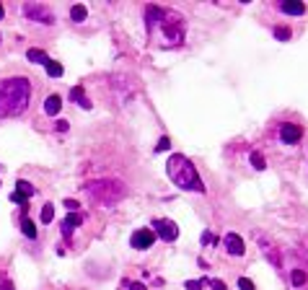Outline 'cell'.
<instances>
[{"label":"cell","instance_id":"1","mask_svg":"<svg viewBox=\"0 0 308 290\" xmlns=\"http://www.w3.org/2000/svg\"><path fill=\"white\" fill-rule=\"evenodd\" d=\"M31 98L29 78H5L0 83V117H18L26 112Z\"/></svg>","mask_w":308,"mask_h":290},{"label":"cell","instance_id":"2","mask_svg":"<svg viewBox=\"0 0 308 290\" xmlns=\"http://www.w3.org/2000/svg\"><path fill=\"white\" fill-rule=\"evenodd\" d=\"M166 171H168V179L174 181L176 187L181 189H189V192H205V184L199 179L197 169L192 166V161L184 158V156H171L168 163H166Z\"/></svg>","mask_w":308,"mask_h":290},{"label":"cell","instance_id":"3","mask_svg":"<svg viewBox=\"0 0 308 290\" xmlns=\"http://www.w3.org/2000/svg\"><path fill=\"white\" fill-rule=\"evenodd\" d=\"M88 197H91V202H96L101 207H112L124 197V184L117 179H98L94 184H88Z\"/></svg>","mask_w":308,"mask_h":290},{"label":"cell","instance_id":"4","mask_svg":"<svg viewBox=\"0 0 308 290\" xmlns=\"http://www.w3.org/2000/svg\"><path fill=\"white\" fill-rule=\"evenodd\" d=\"M156 29L161 31L166 44H181V39H184V18H181L179 13H174V11H163L161 24L156 26Z\"/></svg>","mask_w":308,"mask_h":290},{"label":"cell","instance_id":"5","mask_svg":"<svg viewBox=\"0 0 308 290\" xmlns=\"http://www.w3.org/2000/svg\"><path fill=\"white\" fill-rule=\"evenodd\" d=\"M24 13L29 16V18H34V21H39V24H54V16L47 11L44 5H24Z\"/></svg>","mask_w":308,"mask_h":290},{"label":"cell","instance_id":"6","mask_svg":"<svg viewBox=\"0 0 308 290\" xmlns=\"http://www.w3.org/2000/svg\"><path fill=\"white\" fill-rule=\"evenodd\" d=\"M153 241H156V233H153V231H145V228L135 231V233H132V239H130L132 249H150V246H153Z\"/></svg>","mask_w":308,"mask_h":290},{"label":"cell","instance_id":"7","mask_svg":"<svg viewBox=\"0 0 308 290\" xmlns=\"http://www.w3.org/2000/svg\"><path fill=\"white\" fill-rule=\"evenodd\" d=\"M156 233L163 241H174L179 236V225L174 220H156Z\"/></svg>","mask_w":308,"mask_h":290},{"label":"cell","instance_id":"8","mask_svg":"<svg viewBox=\"0 0 308 290\" xmlns=\"http://www.w3.org/2000/svg\"><path fill=\"white\" fill-rule=\"evenodd\" d=\"M280 138H283V143L293 145V143H298V140L303 138V130H301L298 124H290V122H287V124L280 127Z\"/></svg>","mask_w":308,"mask_h":290},{"label":"cell","instance_id":"9","mask_svg":"<svg viewBox=\"0 0 308 290\" xmlns=\"http://www.w3.org/2000/svg\"><path fill=\"white\" fill-rule=\"evenodd\" d=\"M259 246L261 249H264V254H267V259L272 262V265H275V267H280V265H283V262H280V254H277V246H275V243H272L269 239H267V236H259Z\"/></svg>","mask_w":308,"mask_h":290},{"label":"cell","instance_id":"10","mask_svg":"<svg viewBox=\"0 0 308 290\" xmlns=\"http://www.w3.org/2000/svg\"><path fill=\"white\" fill-rule=\"evenodd\" d=\"M161 16H163V8H158V5H148V8H145V24H148V31L150 34L156 31V26L161 24Z\"/></svg>","mask_w":308,"mask_h":290},{"label":"cell","instance_id":"11","mask_svg":"<svg viewBox=\"0 0 308 290\" xmlns=\"http://www.w3.org/2000/svg\"><path fill=\"white\" fill-rule=\"evenodd\" d=\"M225 249H228V254H233V257H241V254L246 251L238 233H228V236H225Z\"/></svg>","mask_w":308,"mask_h":290},{"label":"cell","instance_id":"12","mask_svg":"<svg viewBox=\"0 0 308 290\" xmlns=\"http://www.w3.org/2000/svg\"><path fill=\"white\" fill-rule=\"evenodd\" d=\"M80 223H83V215H78V213H70L65 220H62V233H65V239H70L72 231H75Z\"/></svg>","mask_w":308,"mask_h":290},{"label":"cell","instance_id":"13","mask_svg":"<svg viewBox=\"0 0 308 290\" xmlns=\"http://www.w3.org/2000/svg\"><path fill=\"white\" fill-rule=\"evenodd\" d=\"M280 11L283 13H290V16H303V3H298V0H285V3H280Z\"/></svg>","mask_w":308,"mask_h":290},{"label":"cell","instance_id":"14","mask_svg":"<svg viewBox=\"0 0 308 290\" xmlns=\"http://www.w3.org/2000/svg\"><path fill=\"white\" fill-rule=\"evenodd\" d=\"M62 109V98L54 94V96H47V101H44V112H47L49 117H54Z\"/></svg>","mask_w":308,"mask_h":290},{"label":"cell","instance_id":"15","mask_svg":"<svg viewBox=\"0 0 308 290\" xmlns=\"http://www.w3.org/2000/svg\"><path fill=\"white\" fill-rule=\"evenodd\" d=\"M70 98H72V101H78L83 109H91V101H88V96H86L83 86H75V88H72V91H70Z\"/></svg>","mask_w":308,"mask_h":290},{"label":"cell","instance_id":"16","mask_svg":"<svg viewBox=\"0 0 308 290\" xmlns=\"http://www.w3.org/2000/svg\"><path fill=\"white\" fill-rule=\"evenodd\" d=\"M26 57H29L31 62H39V65H47V62H49V57H47V52H44V49H29V52H26Z\"/></svg>","mask_w":308,"mask_h":290},{"label":"cell","instance_id":"17","mask_svg":"<svg viewBox=\"0 0 308 290\" xmlns=\"http://www.w3.org/2000/svg\"><path fill=\"white\" fill-rule=\"evenodd\" d=\"M13 192H16V194H21V197H26V199H29L31 194H36V189H34L31 184H29V181H24V179H21V181H18V184H16V189H13Z\"/></svg>","mask_w":308,"mask_h":290},{"label":"cell","instance_id":"18","mask_svg":"<svg viewBox=\"0 0 308 290\" xmlns=\"http://www.w3.org/2000/svg\"><path fill=\"white\" fill-rule=\"evenodd\" d=\"M86 16H88L86 5H72V8H70V18H72V21H75V24L86 21Z\"/></svg>","mask_w":308,"mask_h":290},{"label":"cell","instance_id":"19","mask_svg":"<svg viewBox=\"0 0 308 290\" xmlns=\"http://www.w3.org/2000/svg\"><path fill=\"white\" fill-rule=\"evenodd\" d=\"M21 231H24L26 239H36V228H34V223L29 220V218H24V220H21Z\"/></svg>","mask_w":308,"mask_h":290},{"label":"cell","instance_id":"20","mask_svg":"<svg viewBox=\"0 0 308 290\" xmlns=\"http://www.w3.org/2000/svg\"><path fill=\"white\" fill-rule=\"evenodd\" d=\"M52 218H54V205H52V202H47V205L42 207L39 220H42V223H52Z\"/></svg>","mask_w":308,"mask_h":290},{"label":"cell","instance_id":"21","mask_svg":"<svg viewBox=\"0 0 308 290\" xmlns=\"http://www.w3.org/2000/svg\"><path fill=\"white\" fill-rule=\"evenodd\" d=\"M251 166L257 169V171H261V169L267 166V163H264V156H261L259 150H254V153H251Z\"/></svg>","mask_w":308,"mask_h":290},{"label":"cell","instance_id":"22","mask_svg":"<svg viewBox=\"0 0 308 290\" xmlns=\"http://www.w3.org/2000/svg\"><path fill=\"white\" fill-rule=\"evenodd\" d=\"M44 68H47V72H49L52 78H60L62 75V65H60V62H54V60H49Z\"/></svg>","mask_w":308,"mask_h":290},{"label":"cell","instance_id":"23","mask_svg":"<svg viewBox=\"0 0 308 290\" xmlns=\"http://www.w3.org/2000/svg\"><path fill=\"white\" fill-rule=\"evenodd\" d=\"M303 283H306V272H303V269H293V285L301 288Z\"/></svg>","mask_w":308,"mask_h":290},{"label":"cell","instance_id":"24","mask_svg":"<svg viewBox=\"0 0 308 290\" xmlns=\"http://www.w3.org/2000/svg\"><path fill=\"white\" fill-rule=\"evenodd\" d=\"M275 36H277L280 42H287V39H290V29H285V26H277V29H275Z\"/></svg>","mask_w":308,"mask_h":290},{"label":"cell","instance_id":"25","mask_svg":"<svg viewBox=\"0 0 308 290\" xmlns=\"http://www.w3.org/2000/svg\"><path fill=\"white\" fill-rule=\"evenodd\" d=\"M184 288H187V290H202V288H205V283H202V280H187Z\"/></svg>","mask_w":308,"mask_h":290},{"label":"cell","instance_id":"26","mask_svg":"<svg viewBox=\"0 0 308 290\" xmlns=\"http://www.w3.org/2000/svg\"><path fill=\"white\" fill-rule=\"evenodd\" d=\"M238 288L241 290H254V283H251L249 277H238Z\"/></svg>","mask_w":308,"mask_h":290},{"label":"cell","instance_id":"27","mask_svg":"<svg viewBox=\"0 0 308 290\" xmlns=\"http://www.w3.org/2000/svg\"><path fill=\"white\" fill-rule=\"evenodd\" d=\"M168 148H171V140L168 138H161L158 145H156V150H168Z\"/></svg>","mask_w":308,"mask_h":290},{"label":"cell","instance_id":"28","mask_svg":"<svg viewBox=\"0 0 308 290\" xmlns=\"http://www.w3.org/2000/svg\"><path fill=\"white\" fill-rule=\"evenodd\" d=\"M65 207H68L70 213H78V207H80V205L75 202V199H65Z\"/></svg>","mask_w":308,"mask_h":290},{"label":"cell","instance_id":"29","mask_svg":"<svg viewBox=\"0 0 308 290\" xmlns=\"http://www.w3.org/2000/svg\"><path fill=\"white\" fill-rule=\"evenodd\" d=\"M210 285H213V290H228L223 280H210Z\"/></svg>","mask_w":308,"mask_h":290},{"label":"cell","instance_id":"30","mask_svg":"<svg viewBox=\"0 0 308 290\" xmlns=\"http://www.w3.org/2000/svg\"><path fill=\"white\" fill-rule=\"evenodd\" d=\"M11 202H16V205H26V197H21V194H11Z\"/></svg>","mask_w":308,"mask_h":290},{"label":"cell","instance_id":"31","mask_svg":"<svg viewBox=\"0 0 308 290\" xmlns=\"http://www.w3.org/2000/svg\"><path fill=\"white\" fill-rule=\"evenodd\" d=\"M0 290H13V283H11V280H0Z\"/></svg>","mask_w":308,"mask_h":290},{"label":"cell","instance_id":"32","mask_svg":"<svg viewBox=\"0 0 308 290\" xmlns=\"http://www.w3.org/2000/svg\"><path fill=\"white\" fill-rule=\"evenodd\" d=\"M57 130H60V132H65V130H68V122H65V120H60V122H57Z\"/></svg>","mask_w":308,"mask_h":290},{"label":"cell","instance_id":"33","mask_svg":"<svg viewBox=\"0 0 308 290\" xmlns=\"http://www.w3.org/2000/svg\"><path fill=\"white\" fill-rule=\"evenodd\" d=\"M130 290H145V285H140V283H132V285H130Z\"/></svg>","mask_w":308,"mask_h":290},{"label":"cell","instance_id":"34","mask_svg":"<svg viewBox=\"0 0 308 290\" xmlns=\"http://www.w3.org/2000/svg\"><path fill=\"white\" fill-rule=\"evenodd\" d=\"M3 13H5V11H3V5H0V18H3Z\"/></svg>","mask_w":308,"mask_h":290}]
</instances>
